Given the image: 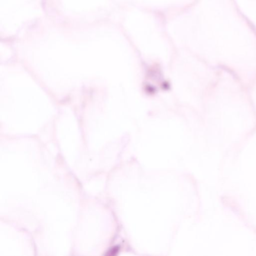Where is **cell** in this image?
<instances>
[{
    "label": "cell",
    "mask_w": 256,
    "mask_h": 256,
    "mask_svg": "<svg viewBox=\"0 0 256 256\" xmlns=\"http://www.w3.org/2000/svg\"><path fill=\"white\" fill-rule=\"evenodd\" d=\"M118 250H119V248L115 247L110 249L109 251L107 252V255L113 256V255H116V254L118 252Z\"/></svg>",
    "instance_id": "obj_1"
}]
</instances>
